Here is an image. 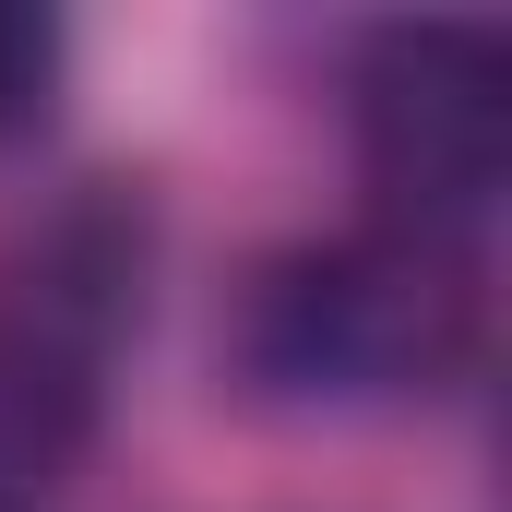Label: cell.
<instances>
[{
  "label": "cell",
  "mask_w": 512,
  "mask_h": 512,
  "mask_svg": "<svg viewBox=\"0 0 512 512\" xmlns=\"http://www.w3.org/2000/svg\"><path fill=\"white\" fill-rule=\"evenodd\" d=\"M477 334H489L477 262L382 215L298 239L239 286V370L262 405L298 417H405L477 370Z\"/></svg>",
  "instance_id": "obj_1"
},
{
  "label": "cell",
  "mask_w": 512,
  "mask_h": 512,
  "mask_svg": "<svg viewBox=\"0 0 512 512\" xmlns=\"http://www.w3.org/2000/svg\"><path fill=\"white\" fill-rule=\"evenodd\" d=\"M143 262L155 227L131 191H72L0 251V512L72 501L108 417V370L143 334Z\"/></svg>",
  "instance_id": "obj_2"
},
{
  "label": "cell",
  "mask_w": 512,
  "mask_h": 512,
  "mask_svg": "<svg viewBox=\"0 0 512 512\" xmlns=\"http://www.w3.org/2000/svg\"><path fill=\"white\" fill-rule=\"evenodd\" d=\"M358 167L382 191V227L453 239L501 203L512 179V60L489 24H382L346 84Z\"/></svg>",
  "instance_id": "obj_3"
},
{
  "label": "cell",
  "mask_w": 512,
  "mask_h": 512,
  "mask_svg": "<svg viewBox=\"0 0 512 512\" xmlns=\"http://www.w3.org/2000/svg\"><path fill=\"white\" fill-rule=\"evenodd\" d=\"M60 12H36V0H0V143H36L48 108H60Z\"/></svg>",
  "instance_id": "obj_4"
}]
</instances>
